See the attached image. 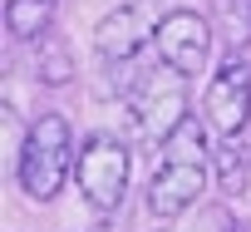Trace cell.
I'll return each mask as SVG.
<instances>
[{"label": "cell", "instance_id": "1", "mask_svg": "<svg viewBox=\"0 0 251 232\" xmlns=\"http://www.w3.org/2000/svg\"><path fill=\"white\" fill-rule=\"evenodd\" d=\"M74 134L59 114H40V119L25 129L20 148H15V173H20V188L35 198V203H50L64 178L74 173Z\"/></svg>", "mask_w": 251, "mask_h": 232}, {"label": "cell", "instance_id": "2", "mask_svg": "<svg viewBox=\"0 0 251 232\" xmlns=\"http://www.w3.org/2000/svg\"><path fill=\"white\" fill-rule=\"evenodd\" d=\"M128 109L148 144H168L173 129L187 124V74H177L173 64H153L148 74H138Z\"/></svg>", "mask_w": 251, "mask_h": 232}, {"label": "cell", "instance_id": "3", "mask_svg": "<svg viewBox=\"0 0 251 232\" xmlns=\"http://www.w3.org/2000/svg\"><path fill=\"white\" fill-rule=\"evenodd\" d=\"M74 178H79L84 203H89L99 217H113V212L123 207V193H128V148H123L113 134H94V139L79 148Z\"/></svg>", "mask_w": 251, "mask_h": 232}, {"label": "cell", "instance_id": "4", "mask_svg": "<svg viewBox=\"0 0 251 232\" xmlns=\"http://www.w3.org/2000/svg\"><path fill=\"white\" fill-rule=\"evenodd\" d=\"M202 124L217 139H241V129L251 124V64L246 59H226L212 69L207 94H202Z\"/></svg>", "mask_w": 251, "mask_h": 232}, {"label": "cell", "instance_id": "5", "mask_svg": "<svg viewBox=\"0 0 251 232\" xmlns=\"http://www.w3.org/2000/svg\"><path fill=\"white\" fill-rule=\"evenodd\" d=\"M158 25H163V15L153 10V0L118 5V10H108V15L99 20L94 50H99V59H108V64H128L148 40H158Z\"/></svg>", "mask_w": 251, "mask_h": 232}, {"label": "cell", "instance_id": "6", "mask_svg": "<svg viewBox=\"0 0 251 232\" xmlns=\"http://www.w3.org/2000/svg\"><path fill=\"white\" fill-rule=\"evenodd\" d=\"M153 45H158V59L163 64H173L177 74H197L212 59V25L197 10H168Z\"/></svg>", "mask_w": 251, "mask_h": 232}, {"label": "cell", "instance_id": "7", "mask_svg": "<svg viewBox=\"0 0 251 232\" xmlns=\"http://www.w3.org/2000/svg\"><path fill=\"white\" fill-rule=\"evenodd\" d=\"M207 188V168L202 163H163L148 183V207L158 217H182Z\"/></svg>", "mask_w": 251, "mask_h": 232}, {"label": "cell", "instance_id": "8", "mask_svg": "<svg viewBox=\"0 0 251 232\" xmlns=\"http://www.w3.org/2000/svg\"><path fill=\"white\" fill-rule=\"evenodd\" d=\"M54 5L59 0H5V30L15 40H40L54 25Z\"/></svg>", "mask_w": 251, "mask_h": 232}, {"label": "cell", "instance_id": "9", "mask_svg": "<svg viewBox=\"0 0 251 232\" xmlns=\"http://www.w3.org/2000/svg\"><path fill=\"white\" fill-rule=\"evenodd\" d=\"M35 74H40V84H50V89H64L69 79H74V55H69V45H64V35H40V50H35Z\"/></svg>", "mask_w": 251, "mask_h": 232}, {"label": "cell", "instance_id": "10", "mask_svg": "<svg viewBox=\"0 0 251 232\" xmlns=\"http://www.w3.org/2000/svg\"><path fill=\"white\" fill-rule=\"evenodd\" d=\"M202 158H207V129L197 119L177 124L173 139L163 144V163H202Z\"/></svg>", "mask_w": 251, "mask_h": 232}, {"label": "cell", "instance_id": "11", "mask_svg": "<svg viewBox=\"0 0 251 232\" xmlns=\"http://www.w3.org/2000/svg\"><path fill=\"white\" fill-rule=\"evenodd\" d=\"M212 163H217V188H226V193L246 188V148H241V139H222L212 148Z\"/></svg>", "mask_w": 251, "mask_h": 232}, {"label": "cell", "instance_id": "12", "mask_svg": "<svg viewBox=\"0 0 251 232\" xmlns=\"http://www.w3.org/2000/svg\"><path fill=\"white\" fill-rule=\"evenodd\" d=\"M222 10V25L231 35V45H246L251 40V0H217Z\"/></svg>", "mask_w": 251, "mask_h": 232}, {"label": "cell", "instance_id": "13", "mask_svg": "<svg viewBox=\"0 0 251 232\" xmlns=\"http://www.w3.org/2000/svg\"><path fill=\"white\" fill-rule=\"evenodd\" d=\"M187 232H241V222L231 217V207L207 203V207H197V217L187 222Z\"/></svg>", "mask_w": 251, "mask_h": 232}, {"label": "cell", "instance_id": "14", "mask_svg": "<svg viewBox=\"0 0 251 232\" xmlns=\"http://www.w3.org/2000/svg\"><path fill=\"white\" fill-rule=\"evenodd\" d=\"M241 232H246V227H241Z\"/></svg>", "mask_w": 251, "mask_h": 232}]
</instances>
